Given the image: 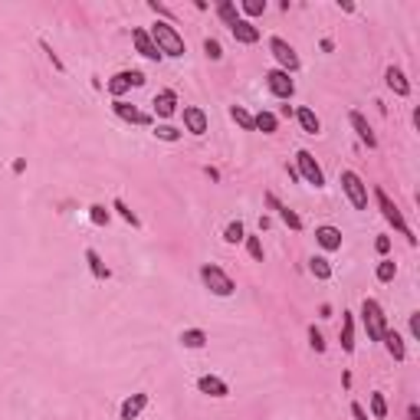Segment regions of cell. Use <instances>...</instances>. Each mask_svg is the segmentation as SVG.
<instances>
[{"label": "cell", "mask_w": 420, "mask_h": 420, "mask_svg": "<svg viewBox=\"0 0 420 420\" xmlns=\"http://www.w3.org/2000/svg\"><path fill=\"white\" fill-rule=\"evenodd\" d=\"M148 33H151V40H154V46H158V53H161V56H167V60H180V56L187 53L184 36H180L171 23H165V20H154Z\"/></svg>", "instance_id": "1"}, {"label": "cell", "mask_w": 420, "mask_h": 420, "mask_svg": "<svg viewBox=\"0 0 420 420\" xmlns=\"http://www.w3.org/2000/svg\"><path fill=\"white\" fill-rule=\"evenodd\" d=\"M375 200H377V207H381V217H384V220H388V224L394 226V230H397L401 237H407V243H417V237H414V230H410V224L404 220V213H401V207H397V204L390 200L384 187H375Z\"/></svg>", "instance_id": "2"}, {"label": "cell", "mask_w": 420, "mask_h": 420, "mask_svg": "<svg viewBox=\"0 0 420 420\" xmlns=\"http://www.w3.org/2000/svg\"><path fill=\"white\" fill-rule=\"evenodd\" d=\"M361 325H364V331H368V338L371 342H381L384 338V331L390 329L388 325V315H384V309H381V302L377 299H364L361 302Z\"/></svg>", "instance_id": "3"}, {"label": "cell", "mask_w": 420, "mask_h": 420, "mask_svg": "<svg viewBox=\"0 0 420 420\" xmlns=\"http://www.w3.org/2000/svg\"><path fill=\"white\" fill-rule=\"evenodd\" d=\"M200 283L207 285L217 299H230V296L237 292V283H233V279L226 276V270H220L217 263H204V266H200Z\"/></svg>", "instance_id": "4"}, {"label": "cell", "mask_w": 420, "mask_h": 420, "mask_svg": "<svg viewBox=\"0 0 420 420\" xmlns=\"http://www.w3.org/2000/svg\"><path fill=\"white\" fill-rule=\"evenodd\" d=\"M296 174H299L305 184H312L315 191H318V187H325V171H322V165L315 161L312 151H305V148L296 151Z\"/></svg>", "instance_id": "5"}, {"label": "cell", "mask_w": 420, "mask_h": 420, "mask_svg": "<svg viewBox=\"0 0 420 420\" xmlns=\"http://www.w3.org/2000/svg\"><path fill=\"white\" fill-rule=\"evenodd\" d=\"M270 53H272V60L279 62L276 69H283V73H299V53H296V46L289 43V40H283V36H270Z\"/></svg>", "instance_id": "6"}, {"label": "cell", "mask_w": 420, "mask_h": 420, "mask_svg": "<svg viewBox=\"0 0 420 420\" xmlns=\"http://www.w3.org/2000/svg\"><path fill=\"white\" fill-rule=\"evenodd\" d=\"M342 191L348 194V200H351L355 210H368V184L361 180L358 171H351V167L342 171Z\"/></svg>", "instance_id": "7"}, {"label": "cell", "mask_w": 420, "mask_h": 420, "mask_svg": "<svg viewBox=\"0 0 420 420\" xmlns=\"http://www.w3.org/2000/svg\"><path fill=\"white\" fill-rule=\"evenodd\" d=\"M145 79H148V75L141 73V69H119V73L108 79V95H112V99H121L128 89H141Z\"/></svg>", "instance_id": "8"}, {"label": "cell", "mask_w": 420, "mask_h": 420, "mask_svg": "<svg viewBox=\"0 0 420 420\" xmlns=\"http://www.w3.org/2000/svg\"><path fill=\"white\" fill-rule=\"evenodd\" d=\"M112 112H115L121 121H128V125H154V115H151V112H141V108H135V105L125 102V99H112Z\"/></svg>", "instance_id": "9"}, {"label": "cell", "mask_w": 420, "mask_h": 420, "mask_svg": "<svg viewBox=\"0 0 420 420\" xmlns=\"http://www.w3.org/2000/svg\"><path fill=\"white\" fill-rule=\"evenodd\" d=\"M148 404H151L148 390H135V394H128V397L121 401V407H119V420H138L145 410H148Z\"/></svg>", "instance_id": "10"}, {"label": "cell", "mask_w": 420, "mask_h": 420, "mask_svg": "<svg viewBox=\"0 0 420 420\" xmlns=\"http://www.w3.org/2000/svg\"><path fill=\"white\" fill-rule=\"evenodd\" d=\"M266 89H270L276 99H292V95H296V82H292V75L283 73V69H270V73H266Z\"/></svg>", "instance_id": "11"}, {"label": "cell", "mask_w": 420, "mask_h": 420, "mask_svg": "<svg viewBox=\"0 0 420 420\" xmlns=\"http://www.w3.org/2000/svg\"><path fill=\"white\" fill-rule=\"evenodd\" d=\"M263 200H266V207H270V210H276V213H279V220H283V224L289 226V230H296V233H299L302 226H305V224H302L299 213H296L292 207H285V204H283V200H279L276 194H272V191H266V194H263Z\"/></svg>", "instance_id": "12"}, {"label": "cell", "mask_w": 420, "mask_h": 420, "mask_svg": "<svg viewBox=\"0 0 420 420\" xmlns=\"http://www.w3.org/2000/svg\"><path fill=\"white\" fill-rule=\"evenodd\" d=\"M184 132H191L194 138H200V135H207V112L204 108H197V105H184Z\"/></svg>", "instance_id": "13"}, {"label": "cell", "mask_w": 420, "mask_h": 420, "mask_svg": "<svg viewBox=\"0 0 420 420\" xmlns=\"http://www.w3.org/2000/svg\"><path fill=\"white\" fill-rule=\"evenodd\" d=\"M132 43H135V49L145 56V60H151V62L165 60V56L158 53V46H154V40H151V33L145 30V27H135V30H132Z\"/></svg>", "instance_id": "14"}, {"label": "cell", "mask_w": 420, "mask_h": 420, "mask_svg": "<svg viewBox=\"0 0 420 420\" xmlns=\"http://www.w3.org/2000/svg\"><path fill=\"white\" fill-rule=\"evenodd\" d=\"M348 121H351V128H355V135H358L361 145H368V148H377V135H375V128L368 125V119L361 115L358 108H351V112H348Z\"/></svg>", "instance_id": "15"}, {"label": "cell", "mask_w": 420, "mask_h": 420, "mask_svg": "<svg viewBox=\"0 0 420 420\" xmlns=\"http://www.w3.org/2000/svg\"><path fill=\"white\" fill-rule=\"evenodd\" d=\"M315 243H318L325 253H335V250H342V230L331 224L315 226Z\"/></svg>", "instance_id": "16"}, {"label": "cell", "mask_w": 420, "mask_h": 420, "mask_svg": "<svg viewBox=\"0 0 420 420\" xmlns=\"http://www.w3.org/2000/svg\"><path fill=\"white\" fill-rule=\"evenodd\" d=\"M151 105H154V115H158V119H171V115L178 112V92L161 89L158 95H154V102Z\"/></svg>", "instance_id": "17"}, {"label": "cell", "mask_w": 420, "mask_h": 420, "mask_svg": "<svg viewBox=\"0 0 420 420\" xmlns=\"http://www.w3.org/2000/svg\"><path fill=\"white\" fill-rule=\"evenodd\" d=\"M197 390L207 394V397H226V394H230V384L217 375H200L197 377Z\"/></svg>", "instance_id": "18"}, {"label": "cell", "mask_w": 420, "mask_h": 420, "mask_svg": "<svg viewBox=\"0 0 420 420\" xmlns=\"http://www.w3.org/2000/svg\"><path fill=\"white\" fill-rule=\"evenodd\" d=\"M230 33H233V40L237 43H243V46H253V43H259V27H253V20H237L233 27H230Z\"/></svg>", "instance_id": "19"}, {"label": "cell", "mask_w": 420, "mask_h": 420, "mask_svg": "<svg viewBox=\"0 0 420 420\" xmlns=\"http://www.w3.org/2000/svg\"><path fill=\"white\" fill-rule=\"evenodd\" d=\"M384 82H388V89L394 92V95H410V82H407V75H404V69H397V66H388L384 69Z\"/></svg>", "instance_id": "20"}, {"label": "cell", "mask_w": 420, "mask_h": 420, "mask_svg": "<svg viewBox=\"0 0 420 420\" xmlns=\"http://www.w3.org/2000/svg\"><path fill=\"white\" fill-rule=\"evenodd\" d=\"M292 115H296V121H299V128L305 132V135H318V132H322V119L315 115L309 105H299Z\"/></svg>", "instance_id": "21"}, {"label": "cell", "mask_w": 420, "mask_h": 420, "mask_svg": "<svg viewBox=\"0 0 420 420\" xmlns=\"http://www.w3.org/2000/svg\"><path fill=\"white\" fill-rule=\"evenodd\" d=\"M381 345L388 348V355L394 361H404L407 358V345H404V338H401V331H397V329H388V331H384Z\"/></svg>", "instance_id": "22"}, {"label": "cell", "mask_w": 420, "mask_h": 420, "mask_svg": "<svg viewBox=\"0 0 420 420\" xmlns=\"http://www.w3.org/2000/svg\"><path fill=\"white\" fill-rule=\"evenodd\" d=\"M178 342H180L184 348H191V351H200V348H204V345L210 342V335H207L204 329H184V331L178 335Z\"/></svg>", "instance_id": "23"}, {"label": "cell", "mask_w": 420, "mask_h": 420, "mask_svg": "<svg viewBox=\"0 0 420 420\" xmlns=\"http://www.w3.org/2000/svg\"><path fill=\"white\" fill-rule=\"evenodd\" d=\"M342 351L351 355L355 351V312H342Z\"/></svg>", "instance_id": "24"}, {"label": "cell", "mask_w": 420, "mask_h": 420, "mask_svg": "<svg viewBox=\"0 0 420 420\" xmlns=\"http://www.w3.org/2000/svg\"><path fill=\"white\" fill-rule=\"evenodd\" d=\"M86 263H89V272L95 276V279H99V283H105V279L112 276V270H108V266L102 263V256H99V250H92V246L86 250Z\"/></svg>", "instance_id": "25"}, {"label": "cell", "mask_w": 420, "mask_h": 420, "mask_svg": "<svg viewBox=\"0 0 420 420\" xmlns=\"http://www.w3.org/2000/svg\"><path fill=\"white\" fill-rule=\"evenodd\" d=\"M253 128H256V132H263V135H276L279 119H276L272 112H266V108H263V112H256V115H253Z\"/></svg>", "instance_id": "26"}, {"label": "cell", "mask_w": 420, "mask_h": 420, "mask_svg": "<svg viewBox=\"0 0 420 420\" xmlns=\"http://www.w3.org/2000/svg\"><path fill=\"white\" fill-rule=\"evenodd\" d=\"M309 272H312L315 279H331V263L325 259V256H309Z\"/></svg>", "instance_id": "27"}, {"label": "cell", "mask_w": 420, "mask_h": 420, "mask_svg": "<svg viewBox=\"0 0 420 420\" xmlns=\"http://www.w3.org/2000/svg\"><path fill=\"white\" fill-rule=\"evenodd\" d=\"M243 237H246V226H243V220H230V224L224 226V243H230V246L243 243Z\"/></svg>", "instance_id": "28"}, {"label": "cell", "mask_w": 420, "mask_h": 420, "mask_svg": "<svg viewBox=\"0 0 420 420\" xmlns=\"http://www.w3.org/2000/svg\"><path fill=\"white\" fill-rule=\"evenodd\" d=\"M217 16L224 20L226 27H233V23L240 20V10H237V3H233V0H220V3H217Z\"/></svg>", "instance_id": "29"}, {"label": "cell", "mask_w": 420, "mask_h": 420, "mask_svg": "<svg viewBox=\"0 0 420 420\" xmlns=\"http://www.w3.org/2000/svg\"><path fill=\"white\" fill-rule=\"evenodd\" d=\"M230 119L237 121L243 132H256V128H253V112H246L243 105H230Z\"/></svg>", "instance_id": "30"}, {"label": "cell", "mask_w": 420, "mask_h": 420, "mask_svg": "<svg viewBox=\"0 0 420 420\" xmlns=\"http://www.w3.org/2000/svg\"><path fill=\"white\" fill-rule=\"evenodd\" d=\"M375 276H377V283H390V279L397 276V263H394V259H388V256H381Z\"/></svg>", "instance_id": "31"}, {"label": "cell", "mask_w": 420, "mask_h": 420, "mask_svg": "<svg viewBox=\"0 0 420 420\" xmlns=\"http://www.w3.org/2000/svg\"><path fill=\"white\" fill-rule=\"evenodd\" d=\"M112 210H119V217H121V220H125V224L141 226V220H138V217H135V210L128 207V204H125L121 197H115V200H112Z\"/></svg>", "instance_id": "32"}, {"label": "cell", "mask_w": 420, "mask_h": 420, "mask_svg": "<svg viewBox=\"0 0 420 420\" xmlns=\"http://www.w3.org/2000/svg\"><path fill=\"white\" fill-rule=\"evenodd\" d=\"M243 243H246V253L253 256L256 263H263V240H259V237H256V233H246V237H243Z\"/></svg>", "instance_id": "33"}, {"label": "cell", "mask_w": 420, "mask_h": 420, "mask_svg": "<svg viewBox=\"0 0 420 420\" xmlns=\"http://www.w3.org/2000/svg\"><path fill=\"white\" fill-rule=\"evenodd\" d=\"M40 49L46 53V60L53 62V69H56V73H66V62H62V56L53 49V46H49V40H40Z\"/></svg>", "instance_id": "34"}, {"label": "cell", "mask_w": 420, "mask_h": 420, "mask_svg": "<svg viewBox=\"0 0 420 420\" xmlns=\"http://www.w3.org/2000/svg\"><path fill=\"white\" fill-rule=\"evenodd\" d=\"M371 417H375V420L388 417V401H384V394H381V390H375V394H371Z\"/></svg>", "instance_id": "35"}, {"label": "cell", "mask_w": 420, "mask_h": 420, "mask_svg": "<svg viewBox=\"0 0 420 420\" xmlns=\"http://www.w3.org/2000/svg\"><path fill=\"white\" fill-rule=\"evenodd\" d=\"M180 128H174V125H154V138H161V141H180Z\"/></svg>", "instance_id": "36"}, {"label": "cell", "mask_w": 420, "mask_h": 420, "mask_svg": "<svg viewBox=\"0 0 420 420\" xmlns=\"http://www.w3.org/2000/svg\"><path fill=\"white\" fill-rule=\"evenodd\" d=\"M204 53H207V60H224V46H220V40H213V36H207L204 40Z\"/></svg>", "instance_id": "37"}, {"label": "cell", "mask_w": 420, "mask_h": 420, "mask_svg": "<svg viewBox=\"0 0 420 420\" xmlns=\"http://www.w3.org/2000/svg\"><path fill=\"white\" fill-rule=\"evenodd\" d=\"M240 7H243V14L246 16H263L266 14V0H243Z\"/></svg>", "instance_id": "38"}, {"label": "cell", "mask_w": 420, "mask_h": 420, "mask_svg": "<svg viewBox=\"0 0 420 420\" xmlns=\"http://www.w3.org/2000/svg\"><path fill=\"white\" fill-rule=\"evenodd\" d=\"M108 217H112V213H108L102 204H92V207H89V220L95 226H105V224H108Z\"/></svg>", "instance_id": "39"}, {"label": "cell", "mask_w": 420, "mask_h": 420, "mask_svg": "<svg viewBox=\"0 0 420 420\" xmlns=\"http://www.w3.org/2000/svg\"><path fill=\"white\" fill-rule=\"evenodd\" d=\"M309 345H312V351H325V338H322V331L315 329V325H309Z\"/></svg>", "instance_id": "40"}, {"label": "cell", "mask_w": 420, "mask_h": 420, "mask_svg": "<svg viewBox=\"0 0 420 420\" xmlns=\"http://www.w3.org/2000/svg\"><path fill=\"white\" fill-rule=\"evenodd\" d=\"M148 7H151V10H154V14H158V16H165V23H167V20H174V14H171L167 7H161L158 0H148Z\"/></svg>", "instance_id": "41"}, {"label": "cell", "mask_w": 420, "mask_h": 420, "mask_svg": "<svg viewBox=\"0 0 420 420\" xmlns=\"http://www.w3.org/2000/svg\"><path fill=\"white\" fill-rule=\"evenodd\" d=\"M375 250L381 256H388L390 253V237H377V240H375Z\"/></svg>", "instance_id": "42"}, {"label": "cell", "mask_w": 420, "mask_h": 420, "mask_svg": "<svg viewBox=\"0 0 420 420\" xmlns=\"http://www.w3.org/2000/svg\"><path fill=\"white\" fill-rule=\"evenodd\" d=\"M410 338H420V312H410Z\"/></svg>", "instance_id": "43"}, {"label": "cell", "mask_w": 420, "mask_h": 420, "mask_svg": "<svg viewBox=\"0 0 420 420\" xmlns=\"http://www.w3.org/2000/svg\"><path fill=\"white\" fill-rule=\"evenodd\" d=\"M351 417H355V420H368V410H364L358 401H351Z\"/></svg>", "instance_id": "44"}, {"label": "cell", "mask_w": 420, "mask_h": 420, "mask_svg": "<svg viewBox=\"0 0 420 420\" xmlns=\"http://www.w3.org/2000/svg\"><path fill=\"white\" fill-rule=\"evenodd\" d=\"M407 420H420V407H417V404L407 407Z\"/></svg>", "instance_id": "45"}, {"label": "cell", "mask_w": 420, "mask_h": 420, "mask_svg": "<svg viewBox=\"0 0 420 420\" xmlns=\"http://www.w3.org/2000/svg\"><path fill=\"white\" fill-rule=\"evenodd\" d=\"M331 49H335V43H331L329 36H325V40H322V53H331Z\"/></svg>", "instance_id": "46"}]
</instances>
